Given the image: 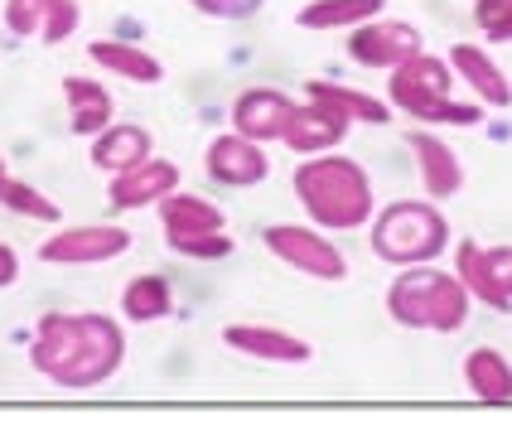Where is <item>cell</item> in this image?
<instances>
[{"mask_svg": "<svg viewBox=\"0 0 512 435\" xmlns=\"http://www.w3.org/2000/svg\"><path fill=\"white\" fill-rule=\"evenodd\" d=\"M63 97H68V126H73V136H102L107 126H112V92L102 83H92V78H63Z\"/></svg>", "mask_w": 512, "mask_h": 435, "instance_id": "obj_20", "label": "cell"}, {"mask_svg": "<svg viewBox=\"0 0 512 435\" xmlns=\"http://www.w3.org/2000/svg\"><path fill=\"white\" fill-rule=\"evenodd\" d=\"M411 155H416L421 189H426L430 203L455 199L459 189H464V165H459V155L450 150V141H440V136H430V131H416V136H411Z\"/></svg>", "mask_w": 512, "mask_h": 435, "instance_id": "obj_16", "label": "cell"}, {"mask_svg": "<svg viewBox=\"0 0 512 435\" xmlns=\"http://www.w3.org/2000/svg\"><path fill=\"white\" fill-rule=\"evenodd\" d=\"M266 252L285 266H295L300 276H314V281H343L348 276V257L324 237V228H295V223H271L261 232Z\"/></svg>", "mask_w": 512, "mask_h": 435, "instance_id": "obj_6", "label": "cell"}, {"mask_svg": "<svg viewBox=\"0 0 512 435\" xmlns=\"http://www.w3.org/2000/svg\"><path fill=\"white\" fill-rule=\"evenodd\" d=\"M0 208L20 213V218H29V223H58L54 199H44L34 184L15 179V174H5V179H0Z\"/></svg>", "mask_w": 512, "mask_h": 435, "instance_id": "obj_26", "label": "cell"}, {"mask_svg": "<svg viewBox=\"0 0 512 435\" xmlns=\"http://www.w3.org/2000/svg\"><path fill=\"white\" fill-rule=\"evenodd\" d=\"M348 58L363 63V68H401L406 58L426 54V34L406 20H368V25L348 29Z\"/></svg>", "mask_w": 512, "mask_h": 435, "instance_id": "obj_9", "label": "cell"}, {"mask_svg": "<svg viewBox=\"0 0 512 435\" xmlns=\"http://www.w3.org/2000/svg\"><path fill=\"white\" fill-rule=\"evenodd\" d=\"M469 305L474 295L464 290L455 271H435V266H416L401 271L387 286V315L401 329H426V334H459L469 324Z\"/></svg>", "mask_w": 512, "mask_h": 435, "instance_id": "obj_3", "label": "cell"}, {"mask_svg": "<svg viewBox=\"0 0 512 435\" xmlns=\"http://www.w3.org/2000/svg\"><path fill=\"white\" fill-rule=\"evenodd\" d=\"M387 0H310L300 10V29H358L382 15Z\"/></svg>", "mask_w": 512, "mask_h": 435, "instance_id": "obj_23", "label": "cell"}, {"mask_svg": "<svg viewBox=\"0 0 512 435\" xmlns=\"http://www.w3.org/2000/svg\"><path fill=\"white\" fill-rule=\"evenodd\" d=\"M83 25L78 0H5V29L15 39H39V44H63Z\"/></svg>", "mask_w": 512, "mask_h": 435, "instance_id": "obj_10", "label": "cell"}, {"mask_svg": "<svg viewBox=\"0 0 512 435\" xmlns=\"http://www.w3.org/2000/svg\"><path fill=\"white\" fill-rule=\"evenodd\" d=\"M295 194L310 223L324 232H358L372 223V179L348 155H310L295 170Z\"/></svg>", "mask_w": 512, "mask_h": 435, "instance_id": "obj_2", "label": "cell"}, {"mask_svg": "<svg viewBox=\"0 0 512 435\" xmlns=\"http://www.w3.org/2000/svg\"><path fill=\"white\" fill-rule=\"evenodd\" d=\"M450 68H455L459 83L474 87V97H479V102H488V107H512L508 73H503V68H498L479 44H455V49H450Z\"/></svg>", "mask_w": 512, "mask_h": 435, "instance_id": "obj_18", "label": "cell"}, {"mask_svg": "<svg viewBox=\"0 0 512 435\" xmlns=\"http://www.w3.org/2000/svg\"><path fill=\"white\" fill-rule=\"evenodd\" d=\"M87 58H92L102 73L126 78V83H141V87L165 83V63L150 54V49H141V44H126V39H92V44H87Z\"/></svg>", "mask_w": 512, "mask_h": 435, "instance_id": "obj_17", "label": "cell"}, {"mask_svg": "<svg viewBox=\"0 0 512 435\" xmlns=\"http://www.w3.org/2000/svg\"><path fill=\"white\" fill-rule=\"evenodd\" d=\"M450 87H455L450 58L416 54V58H406L401 68H392L387 102H392L397 112H406L411 121H426V126H479V121H484V107H479V102H455Z\"/></svg>", "mask_w": 512, "mask_h": 435, "instance_id": "obj_4", "label": "cell"}, {"mask_svg": "<svg viewBox=\"0 0 512 435\" xmlns=\"http://www.w3.org/2000/svg\"><path fill=\"white\" fill-rule=\"evenodd\" d=\"M174 189H179V165H174V160H160V155H150V160H141L136 170L112 174L107 199H112V208L131 213V208H150V203H160L165 194H174Z\"/></svg>", "mask_w": 512, "mask_h": 435, "instance_id": "obj_15", "label": "cell"}, {"mask_svg": "<svg viewBox=\"0 0 512 435\" xmlns=\"http://www.w3.org/2000/svg\"><path fill=\"white\" fill-rule=\"evenodd\" d=\"M5 174H10V170H5V155H0V179H5Z\"/></svg>", "mask_w": 512, "mask_h": 435, "instance_id": "obj_31", "label": "cell"}, {"mask_svg": "<svg viewBox=\"0 0 512 435\" xmlns=\"http://www.w3.org/2000/svg\"><path fill=\"white\" fill-rule=\"evenodd\" d=\"M199 15H208V20H247V15H256L266 0H189Z\"/></svg>", "mask_w": 512, "mask_h": 435, "instance_id": "obj_29", "label": "cell"}, {"mask_svg": "<svg viewBox=\"0 0 512 435\" xmlns=\"http://www.w3.org/2000/svg\"><path fill=\"white\" fill-rule=\"evenodd\" d=\"M474 25L488 34V44L512 39V0H474Z\"/></svg>", "mask_w": 512, "mask_h": 435, "instance_id": "obj_28", "label": "cell"}, {"mask_svg": "<svg viewBox=\"0 0 512 435\" xmlns=\"http://www.w3.org/2000/svg\"><path fill=\"white\" fill-rule=\"evenodd\" d=\"M290 116H295V102H290L285 92H276V87H247V92H237V102H232V131L256 145L285 141Z\"/></svg>", "mask_w": 512, "mask_h": 435, "instance_id": "obj_13", "label": "cell"}, {"mask_svg": "<svg viewBox=\"0 0 512 435\" xmlns=\"http://www.w3.org/2000/svg\"><path fill=\"white\" fill-rule=\"evenodd\" d=\"M155 155V136L145 131V126H107L102 136H92V165L107 174H121V170H136L141 160H150Z\"/></svg>", "mask_w": 512, "mask_h": 435, "instance_id": "obj_19", "label": "cell"}, {"mask_svg": "<svg viewBox=\"0 0 512 435\" xmlns=\"http://www.w3.org/2000/svg\"><path fill=\"white\" fill-rule=\"evenodd\" d=\"M131 252V232L112 228V223H83V228H63L54 237H44L39 261L49 266H102Z\"/></svg>", "mask_w": 512, "mask_h": 435, "instance_id": "obj_8", "label": "cell"}, {"mask_svg": "<svg viewBox=\"0 0 512 435\" xmlns=\"http://www.w3.org/2000/svg\"><path fill=\"white\" fill-rule=\"evenodd\" d=\"M348 126H353V116L343 112L334 97L310 92V102H305V107H295L290 126H285V145H290L295 155H324V150L343 145Z\"/></svg>", "mask_w": 512, "mask_h": 435, "instance_id": "obj_11", "label": "cell"}, {"mask_svg": "<svg viewBox=\"0 0 512 435\" xmlns=\"http://www.w3.org/2000/svg\"><path fill=\"white\" fill-rule=\"evenodd\" d=\"M126 358V334L112 315H44L34 324V339H29V363L34 373L49 377L54 387L68 392H87V387H102L107 377H116Z\"/></svg>", "mask_w": 512, "mask_h": 435, "instance_id": "obj_1", "label": "cell"}, {"mask_svg": "<svg viewBox=\"0 0 512 435\" xmlns=\"http://www.w3.org/2000/svg\"><path fill=\"white\" fill-rule=\"evenodd\" d=\"M15 276H20V257H15V252L0 242V290L15 286Z\"/></svg>", "mask_w": 512, "mask_h": 435, "instance_id": "obj_30", "label": "cell"}, {"mask_svg": "<svg viewBox=\"0 0 512 435\" xmlns=\"http://www.w3.org/2000/svg\"><path fill=\"white\" fill-rule=\"evenodd\" d=\"M455 276L479 305L512 315V247H484V242L464 237L455 247Z\"/></svg>", "mask_w": 512, "mask_h": 435, "instance_id": "obj_7", "label": "cell"}, {"mask_svg": "<svg viewBox=\"0 0 512 435\" xmlns=\"http://www.w3.org/2000/svg\"><path fill=\"white\" fill-rule=\"evenodd\" d=\"M174 310V290L165 276H136V281H126L121 290V315L136 319V324H155V319H165Z\"/></svg>", "mask_w": 512, "mask_h": 435, "instance_id": "obj_24", "label": "cell"}, {"mask_svg": "<svg viewBox=\"0 0 512 435\" xmlns=\"http://www.w3.org/2000/svg\"><path fill=\"white\" fill-rule=\"evenodd\" d=\"M223 344L256 358V363H281V368H300V363L314 358L310 339H300L290 329H276V324H228Z\"/></svg>", "mask_w": 512, "mask_h": 435, "instance_id": "obj_14", "label": "cell"}, {"mask_svg": "<svg viewBox=\"0 0 512 435\" xmlns=\"http://www.w3.org/2000/svg\"><path fill=\"white\" fill-rule=\"evenodd\" d=\"M165 247L189 261H218L232 252V237L228 232H165Z\"/></svg>", "mask_w": 512, "mask_h": 435, "instance_id": "obj_27", "label": "cell"}, {"mask_svg": "<svg viewBox=\"0 0 512 435\" xmlns=\"http://www.w3.org/2000/svg\"><path fill=\"white\" fill-rule=\"evenodd\" d=\"M305 92H324V97H334L343 112L353 116V121H368V126H387L392 121V102H377L368 92H353V87H339V83H324V78H310Z\"/></svg>", "mask_w": 512, "mask_h": 435, "instance_id": "obj_25", "label": "cell"}, {"mask_svg": "<svg viewBox=\"0 0 512 435\" xmlns=\"http://www.w3.org/2000/svg\"><path fill=\"white\" fill-rule=\"evenodd\" d=\"M464 387L488 406H508L512 402V363L498 348H474L464 358Z\"/></svg>", "mask_w": 512, "mask_h": 435, "instance_id": "obj_21", "label": "cell"}, {"mask_svg": "<svg viewBox=\"0 0 512 435\" xmlns=\"http://www.w3.org/2000/svg\"><path fill=\"white\" fill-rule=\"evenodd\" d=\"M372 252L392 266H426L450 247V223L435 203L421 199H401L387 203L377 218H372Z\"/></svg>", "mask_w": 512, "mask_h": 435, "instance_id": "obj_5", "label": "cell"}, {"mask_svg": "<svg viewBox=\"0 0 512 435\" xmlns=\"http://www.w3.org/2000/svg\"><path fill=\"white\" fill-rule=\"evenodd\" d=\"M203 170H208V179H218V184H228V189H252V184H261V179L271 174V155L256 141L228 131V136H213V141H208Z\"/></svg>", "mask_w": 512, "mask_h": 435, "instance_id": "obj_12", "label": "cell"}, {"mask_svg": "<svg viewBox=\"0 0 512 435\" xmlns=\"http://www.w3.org/2000/svg\"><path fill=\"white\" fill-rule=\"evenodd\" d=\"M160 223H165V232H228V213L199 194L174 189L160 199Z\"/></svg>", "mask_w": 512, "mask_h": 435, "instance_id": "obj_22", "label": "cell"}]
</instances>
